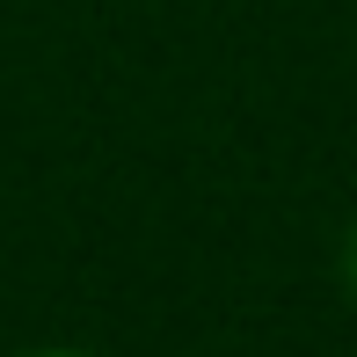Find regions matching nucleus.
<instances>
[{
    "instance_id": "obj_1",
    "label": "nucleus",
    "mask_w": 357,
    "mask_h": 357,
    "mask_svg": "<svg viewBox=\"0 0 357 357\" xmlns=\"http://www.w3.org/2000/svg\"><path fill=\"white\" fill-rule=\"evenodd\" d=\"M343 270H350V291H357V234H350V248H343Z\"/></svg>"
},
{
    "instance_id": "obj_2",
    "label": "nucleus",
    "mask_w": 357,
    "mask_h": 357,
    "mask_svg": "<svg viewBox=\"0 0 357 357\" xmlns=\"http://www.w3.org/2000/svg\"><path fill=\"white\" fill-rule=\"evenodd\" d=\"M29 357H88V350H29Z\"/></svg>"
}]
</instances>
